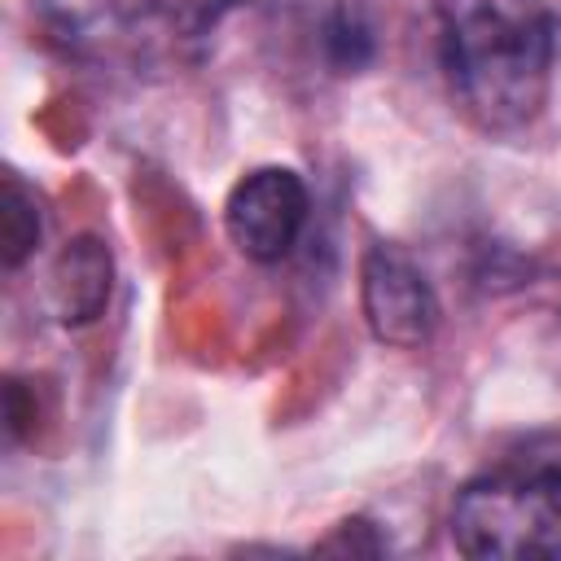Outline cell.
Here are the masks:
<instances>
[{
    "mask_svg": "<svg viewBox=\"0 0 561 561\" xmlns=\"http://www.w3.org/2000/svg\"><path fill=\"white\" fill-rule=\"evenodd\" d=\"M456 105L482 131L530 127L552 88L557 22L543 0H434Z\"/></svg>",
    "mask_w": 561,
    "mask_h": 561,
    "instance_id": "obj_1",
    "label": "cell"
},
{
    "mask_svg": "<svg viewBox=\"0 0 561 561\" xmlns=\"http://www.w3.org/2000/svg\"><path fill=\"white\" fill-rule=\"evenodd\" d=\"M447 530L465 557H552L561 552V491L500 460L456 491Z\"/></svg>",
    "mask_w": 561,
    "mask_h": 561,
    "instance_id": "obj_2",
    "label": "cell"
},
{
    "mask_svg": "<svg viewBox=\"0 0 561 561\" xmlns=\"http://www.w3.org/2000/svg\"><path fill=\"white\" fill-rule=\"evenodd\" d=\"M359 311H364L368 333L394 351H421L438 333V320H443L434 280L394 241H373L364 250V259H359Z\"/></svg>",
    "mask_w": 561,
    "mask_h": 561,
    "instance_id": "obj_3",
    "label": "cell"
},
{
    "mask_svg": "<svg viewBox=\"0 0 561 561\" xmlns=\"http://www.w3.org/2000/svg\"><path fill=\"white\" fill-rule=\"evenodd\" d=\"M311 215L307 180L294 167H254L245 171L224 202V232L250 263H280Z\"/></svg>",
    "mask_w": 561,
    "mask_h": 561,
    "instance_id": "obj_4",
    "label": "cell"
},
{
    "mask_svg": "<svg viewBox=\"0 0 561 561\" xmlns=\"http://www.w3.org/2000/svg\"><path fill=\"white\" fill-rule=\"evenodd\" d=\"M114 289V254L101 237L83 232L61 245V254L48 267V311L57 324L79 329L92 324L110 307Z\"/></svg>",
    "mask_w": 561,
    "mask_h": 561,
    "instance_id": "obj_5",
    "label": "cell"
},
{
    "mask_svg": "<svg viewBox=\"0 0 561 561\" xmlns=\"http://www.w3.org/2000/svg\"><path fill=\"white\" fill-rule=\"evenodd\" d=\"M35 13L53 44L88 57L131 35L140 18V0H35Z\"/></svg>",
    "mask_w": 561,
    "mask_h": 561,
    "instance_id": "obj_6",
    "label": "cell"
},
{
    "mask_svg": "<svg viewBox=\"0 0 561 561\" xmlns=\"http://www.w3.org/2000/svg\"><path fill=\"white\" fill-rule=\"evenodd\" d=\"M320 53L337 75H359L377 53V31L355 0H342L320 22Z\"/></svg>",
    "mask_w": 561,
    "mask_h": 561,
    "instance_id": "obj_7",
    "label": "cell"
},
{
    "mask_svg": "<svg viewBox=\"0 0 561 561\" xmlns=\"http://www.w3.org/2000/svg\"><path fill=\"white\" fill-rule=\"evenodd\" d=\"M0 254L4 267L18 272L44 241V206L35 197V188H26L18 175L4 180V202H0Z\"/></svg>",
    "mask_w": 561,
    "mask_h": 561,
    "instance_id": "obj_8",
    "label": "cell"
},
{
    "mask_svg": "<svg viewBox=\"0 0 561 561\" xmlns=\"http://www.w3.org/2000/svg\"><path fill=\"white\" fill-rule=\"evenodd\" d=\"M504 460L517 465V469H526V473H535V478L548 482L552 491H561V425H557V430H535V434H526Z\"/></svg>",
    "mask_w": 561,
    "mask_h": 561,
    "instance_id": "obj_9",
    "label": "cell"
},
{
    "mask_svg": "<svg viewBox=\"0 0 561 561\" xmlns=\"http://www.w3.org/2000/svg\"><path fill=\"white\" fill-rule=\"evenodd\" d=\"M316 548L320 552H364V557H377L386 543H381V535H377V526L368 517H342Z\"/></svg>",
    "mask_w": 561,
    "mask_h": 561,
    "instance_id": "obj_10",
    "label": "cell"
}]
</instances>
